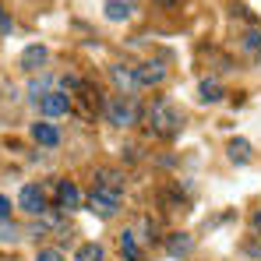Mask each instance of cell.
<instances>
[{
	"instance_id": "cell-21",
	"label": "cell",
	"mask_w": 261,
	"mask_h": 261,
	"mask_svg": "<svg viewBox=\"0 0 261 261\" xmlns=\"http://www.w3.org/2000/svg\"><path fill=\"white\" fill-rule=\"evenodd\" d=\"M244 251H247V254H254V258H261V237H258V240H247V244H244Z\"/></svg>"
},
{
	"instance_id": "cell-25",
	"label": "cell",
	"mask_w": 261,
	"mask_h": 261,
	"mask_svg": "<svg viewBox=\"0 0 261 261\" xmlns=\"http://www.w3.org/2000/svg\"><path fill=\"white\" fill-rule=\"evenodd\" d=\"M254 229H258V233H261V212H258V216H254Z\"/></svg>"
},
{
	"instance_id": "cell-20",
	"label": "cell",
	"mask_w": 261,
	"mask_h": 261,
	"mask_svg": "<svg viewBox=\"0 0 261 261\" xmlns=\"http://www.w3.org/2000/svg\"><path fill=\"white\" fill-rule=\"evenodd\" d=\"M36 261H67V258H64L57 247H46V251H39V254H36Z\"/></svg>"
},
{
	"instance_id": "cell-17",
	"label": "cell",
	"mask_w": 261,
	"mask_h": 261,
	"mask_svg": "<svg viewBox=\"0 0 261 261\" xmlns=\"http://www.w3.org/2000/svg\"><path fill=\"white\" fill-rule=\"evenodd\" d=\"M74 261H102V247H99V244H82L78 254H74Z\"/></svg>"
},
{
	"instance_id": "cell-7",
	"label": "cell",
	"mask_w": 261,
	"mask_h": 261,
	"mask_svg": "<svg viewBox=\"0 0 261 261\" xmlns=\"http://www.w3.org/2000/svg\"><path fill=\"white\" fill-rule=\"evenodd\" d=\"M95 191H106V194H124V173L117 170H95Z\"/></svg>"
},
{
	"instance_id": "cell-4",
	"label": "cell",
	"mask_w": 261,
	"mask_h": 261,
	"mask_svg": "<svg viewBox=\"0 0 261 261\" xmlns=\"http://www.w3.org/2000/svg\"><path fill=\"white\" fill-rule=\"evenodd\" d=\"M134 78H138V88H152L166 82V64L163 60H145L134 67Z\"/></svg>"
},
{
	"instance_id": "cell-8",
	"label": "cell",
	"mask_w": 261,
	"mask_h": 261,
	"mask_svg": "<svg viewBox=\"0 0 261 261\" xmlns=\"http://www.w3.org/2000/svg\"><path fill=\"white\" fill-rule=\"evenodd\" d=\"M46 60H49V49H46L43 43H32V46H25V53H21V71H39Z\"/></svg>"
},
{
	"instance_id": "cell-22",
	"label": "cell",
	"mask_w": 261,
	"mask_h": 261,
	"mask_svg": "<svg viewBox=\"0 0 261 261\" xmlns=\"http://www.w3.org/2000/svg\"><path fill=\"white\" fill-rule=\"evenodd\" d=\"M11 32V18L4 14V7H0V36H7Z\"/></svg>"
},
{
	"instance_id": "cell-18",
	"label": "cell",
	"mask_w": 261,
	"mask_h": 261,
	"mask_svg": "<svg viewBox=\"0 0 261 261\" xmlns=\"http://www.w3.org/2000/svg\"><path fill=\"white\" fill-rule=\"evenodd\" d=\"M244 49H247V53H261V32L258 29H251V32H247V36H244Z\"/></svg>"
},
{
	"instance_id": "cell-16",
	"label": "cell",
	"mask_w": 261,
	"mask_h": 261,
	"mask_svg": "<svg viewBox=\"0 0 261 261\" xmlns=\"http://www.w3.org/2000/svg\"><path fill=\"white\" fill-rule=\"evenodd\" d=\"M120 254L127 261H141V251H138V240H134V233H120Z\"/></svg>"
},
{
	"instance_id": "cell-23",
	"label": "cell",
	"mask_w": 261,
	"mask_h": 261,
	"mask_svg": "<svg viewBox=\"0 0 261 261\" xmlns=\"http://www.w3.org/2000/svg\"><path fill=\"white\" fill-rule=\"evenodd\" d=\"M0 219H11V201L0 194Z\"/></svg>"
},
{
	"instance_id": "cell-1",
	"label": "cell",
	"mask_w": 261,
	"mask_h": 261,
	"mask_svg": "<svg viewBox=\"0 0 261 261\" xmlns=\"http://www.w3.org/2000/svg\"><path fill=\"white\" fill-rule=\"evenodd\" d=\"M148 127H152V134H159V138H176L184 130L180 106H173L170 99H155L152 110H148Z\"/></svg>"
},
{
	"instance_id": "cell-2",
	"label": "cell",
	"mask_w": 261,
	"mask_h": 261,
	"mask_svg": "<svg viewBox=\"0 0 261 261\" xmlns=\"http://www.w3.org/2000/svg\"><path fill=\"white\" fill-rule=\"evenodd\" d=\"M106 120L117 127H134L138 124V102L130 95H113L106 102Z\"/></svg>"
},
{
	"instance_id": "cell-19",
	"label": "cell",
	"mask_w": 261,
	"mask_h": 261,
	"mask_svg": "<svg viewBox=\"0 0 261 261\" xmlns=\"http://www.w3.org/2000/svg\"><path fill=\"white\" fill-rule=\"evenodd\" d=\"M0 240H4V244L18 240V226H14L11 219H0Z\"/></svg>"
},
{
	"instance_id": "cell-5",
	"label": "cell",
	"mask_w": 261,
	"mask_h": 261,
	"mask_svg": "<svg viewBox=\"0 0 261 261\" xmlns=\"http://www.w3.org/2000/svg\"><path fill=\"white\" fill-rule=\"evenodd\" d=\"M39 110H43L46 117H60V113L71 110V95H67L64 88H49L43 99H39Z\"/></svg>"
},
{
	"instance_id": "cell-3",
	"label": "cell",
	"mask_w": 261,
	"mask_h": 261,
	"mask_svg": "<svg viewBox=\"0 0 261 261\" xmlns=\"http://www.w3.org/2000/svg\"><path fill=\"white\" fill-rule=\"evenodd\" d=\"M88 212H92V216H99V219H113L117 212H120V198L92 187V194H88Z\"/></svg>"
},
{
	"instance_id": "cell-10",
	"label": "cell",
	"mask_w": 261,
	"mask_h": 261,
	"mask_svg": "<svg viewBox=\"0 0 261 261\" xmlns=\"http://www.w3.org/2000/svg\"><path fill=\"white\" fill-rule=\"evenodd\" d=\"M57 201H60L64 212H74V208H82V191H78L71 180H64V184L57 187Z\"/></svg>"
},
{
	"instance_id": "cell-15",
	"label": "cell",
	"mask_w": 261,
	"mask_h": 261,
	"mask_svg": "<svg viewBox=\"0 0 261 261\" xmlns=\"http://www.w3.org/2000/svg\"><path fill=\"white\" fill-rule=\"evenodd\" d=\"M226 152H229V159H233V163H240V166H244V163H251V155H254L251 141H244V138H233Z\"/></svg>"
},
{
	"instance_id": "cell-14",
	"label": "cell",
	"mask_w": 261,
	"mask_h": 261,
	"mask_svg": "<svg viewBox=\"0 0 261 261\" xmlns=\"http://www.w3.org/2000/svg\"><path fill=\"white\" fill-rule=\"evenodd\" d=\"M166 251H170L173 258H187V254L194 251V240H191L187 233H173V237L166 240Z\"/></svg>"
},
{
	"instance_id": "cell-6",
	"label": "cell",
	"mask_w": 261,
	"mask_h": 261,
	"mask_svg": "<svg viewBox=\"0 0 261 261\" xmlns=\"http://www.w3.org/2000/svg\"><path fill=\"white\" fill-rule=\"evenodd\" d=\"M18 205H21V212H29V216H43L46 212V198H43V191H39L36 184H25V187H21Z\"/></svg>"
},
{
	"instance_id": "cell-13",
	"label": "cell",
	"mask_w": 261,
	"mask_h": 261,
	"mask_svg": "<svg viewBox=\"0 0 261 261\" xmlns=\"http://www.w3.org/2000/svg\"><path fill=\"white\" fill-rule=\"evenodd\" d=\"M198 99H201V102H222V99H226V88L219 85L216 78H205V82L198 85Z\"/></svg>"
},
{
	"instance_id": "cell-9",
	"label": "cell",
	"mask_w": 261,
	"mask_h": 261,
	"mask_svg": "<svg viewBox=\"0 0 261 261\" xmlns=\"http://www.w3.org/2000/svg\"><path fill=\"white\" fill-rule=\"evenodd\" d=\"M110 78H113V85L120 88V95H130V92L138 88V78H134V67H124V64H113V67H110Z\"/></svg>"
},
{
	"instance_id": "cell-24",
	"label": "cell",
	"mask_w": 261,
	"mask_h": 261,
	"mask_svg": "<svg viewBox=\"0 0 261 261\" xmlns=\"http://www.w3.org/2000/svg\"><path fill=\"white\" fill-rule=\"evenodd\" d=\"M159 7H173V4H180V0H155Z\"/></svg>"
},
{
	"instance_id": "cell-11",
	"label": "cell",
	"mask_w": 261,
	"mask_h": 261,
	"mask_svg": "<svg viewBox=\"0 0 261 261\" xmlns=\"http://www.w3.org/2000/svg\"><path fill=\"white\" fill-rule=\"evenodd\" d=\"M32 138H36V145H43V148H57V145H60V130L53 127L49 120L32 124Z\"/></svg>"
},
{
	"instance_id": "cell-12",
	"label": "cell",
	"mask_w": 261,
	"mask_h": 261,
	"mask_svg": "<svg viewBox=\"0 0 261 261\" xmlns=\"http://www.w3.org/2000/svg\"><path fill=\"white\" fill-rule=\"evenodd\" d=\"M138 11V0H106V18L110 21H127Z\"/></svg>"
}]
</instances>
